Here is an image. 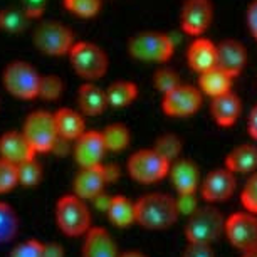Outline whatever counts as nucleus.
Returning <instances> with one entry per match:
<instances>
[{
  "label": "nucleus",
  "mask_w": 257,
  "mask_h": 257,
  "mask_svg": "<svg viewBox=\"0 0 257 257\" xmlns=\"http://www.w3.org/2000/svg\"><path fill=\"white\" fill-rule=\"evenodd\" d=\"M240 113H242V101L232 91L217 96V98H212L210 101V114L213 121L219 126H222V128H229V126L235 124Z\"/></svg>",
  "instance_id": "obj_20"
},
{
  "label": "nucleus",
  "mask_w": 257,
  "mask_h": 257,
  "mask_svg": "<svg viewBox=\"0 0 257 257\" xmlns=\"http://www.w3.org/2000/svg\"><path fill=\"white\" fill-rule=\"evenodd\" d=\"M22 135L36 153H46L54 150L57 140H59L56 132L54 114L44 109L34 111L24 121Z\"/></svg>",
  "instance_id": "obj_7"
},
{
  "label": "nucleus",
  "mask_w": 257,
  "mask_h": 257,
  "mask_svg": "<svg viewBox=\"0 0 257 257\" xmlns=\"http://www.w3.org/2000/svg\"><path fill=\"white\" fill-rule=\"evenodd\" d=\"M106 147L101 132H84L76 140L74 157L81 168L98 167L103 163Z\"/></svg>",
  "instance_id": "obj_16"
},
{
  "label": "nucleus",
  "mask_w": 257,
  "mask_h": 257,
  "mask_svg": "<svg viewBox=\"0 0 257 257\" xmlns=\"http://www.w3.org/2000/svg\"><path fill=\"white\" fill-rule=\"evenodd\" d=\"M195 195H197V193H195ZM195 195H178V198H175L178 213H185V215H190V213L195 210V208L198 207L197 200H195Z\"/></svg>",
  "instance_id": "obj_41"
},
{
  "label": "nucleus",
  "mask_w": 257,
  "mask_h": 257,
  "mask_svg": "<svg viewBox=\"0 0 257 257\" xmlns=\"http://www.w3.org/2000/svg\"><path fill=\"white\" fill-rule=\"evenodd\" d=\"M62 91H64V84H62L61 77L54 74L41 76L37 98H42L46 101H56L62 96Z\"/></svg>",
  "instance_id": "obj_32"
},
{
  "label": "nucleus",
  "mask_w": 257,
  "mask_h": 257,
  "mask_svg": "<svg viewBox=\"0 0 257 257\" xmlns=\"http://www.w3.org/2000/svg\"><path fill=\"white\" fill-rule=\"evenodd\" d=\"M237 188V178L232 172L224 168L212 170L200 182V195L208 205L227 202Z\"/></svg>",
  "instance_id": "obj_13"
},
{
  "label": "nucleus",
  "mask_w": 257,
  "mask_h": 257,
  "mask_svg": "<svg viewBox=\"0 0 257 257\" xmlns=\"http://www.w3.org/2000/svg\"><path fill=\"white\" fill-rule=\"evenodd\" d=\"M247 132H249L250 138L257 142V103L249 113V121H247Z\"/></svg>",
  "instance_id": "obj_43"
},
{
  "label": "nucleus",
  "mask_w": 257,
  "mask_h": 257,
  "mask_svg": "<svg viewBox=\"0 0 257 257\" xmlns=\"http://www.w3.org/2000/svg\"><path fill=\"white\" fill-rule=\"evenodd\" d=\"M66 11L77 17L91 19L98 16L101 11V0H62Z\"/></svg>",
  "instance_id": "obj_34"
},
{
  "label": "nucleus",
  "mask_w": 257,
  "mask_h": 257,
  "mask_svg": "<svg viewBox=\"0 0 257 257\" xmlns=\"http://www.w3.org/2000/svg\"><path fill=\"white\" fill-rule=\"evenodd\" d=\"M0 158L19 167L36 158V152L29 145L22 132H7L0 137Z\"/></svg>",
  "instance_id": "obj_18"
},
{
  "label": "nucleus",
  "mask_w": 257,
  "mask_h": 257,
  "mask_svg": "<svg viewBox=\"0 0 257 257\" xmlns=\"http://www.w3.org/2000/svg\"><path fill=\"white\" fill-rule=\"evenodd\" d=\"M217 61L215 66L227 72L232 79L244 71L247 64V49L237 39H224L219 44H215Z\"/></svg>",
  "instance_id": "obj_15"
},
{
  "label": "nucleus",
  "mask_w": 257,
  "mask_h": 257,
  "mask_svg": "<svg viewBox=\"0 0 257 257\" xmlns=\"http://www.w3.org/2000/svg\"><path fill=\"white\" fill-rule=\"evenodd\" d=\"M153 82H155V88H157L162 94H167L182 84L178 72L173 71L172 67H160V69L155 72Z\"/></svg>",
  "instance_id": "obj_35"
},
{
  "label": "nucleus",
  "mask_w": 257,
  "mask_h": 257,
  "mask_svg": "<svg viewBox=\"0 0 257 257\" xmlns=\"http://www.w3.org/2000/svg\"><path fill=\"white\" fill-rule=\"evenodd\" d=\"M215 61H217L215 44L212 41H208V39L198 37L188 46L187 62L192 71L202 74V72L215 67Z\"/></svg>",
  "instance_id": "obj_21"
},
{
  "label": "nucleus",
  "mask_w": 257,
  "mask_h": 257,
  "mask_svg": "<svg viewBox=\"0 0 257 257\" xmlns=\"http://www.w3.org/2000/svg\"><path fill=\"white\" fill-rule=\"evenodd\" d=\"M245 19H247V26H249L250 34L257 41V0H252L249 4L247 12H245Z\"/></svg>",
  "instance_id": "obj_42"
},
{
  "label": "nucleus",
  "mask_w": 257,
  "mask_h": 257,
  "mask_svg": "<svg viewBox=\"0 0 257 257\" xmlns=\"http://www.w3.org/2000/svg\"><path fill=\"white\" fill-rule=\"evenodd\" d=\"M19 183L22 187H36L42 180V167L36 158L17 167Z\"/></svg>",
  "instance_id": "obj_33"
},
{
  "label": "nucleus",
  "mask_w": 257,
  "mask_h": 257,
  "mask_svg": "<svg viewBox=\"0 0 257 257\" xmlns=\"http://www.w3.org/2000/svg\"><path fill=\"white\" fill-rule=\"evenodd\" d=\"M153 150L160 157H163L170 163H173L175 160H178V155L182 153V140L173 133H165L155 142Z\"/></svg>",
  "instance_id": "obj_31"
},
{
  "label": "nucleus",
  "mask_w": 257,
  "mask_h": 257,
  "mask_svg": "<svg viewBox=\"0 0 257 257\" xmlns=\"http://www.w3.org/2000/svg\"><path fill=\"white\" fill-rule=\"evenodd\" d=\"M82 242V257H118V245L103 227H91Z\"/></svg>",
  "instance_id": "obj_19"
},
{
  "label": "nucleus",
  "mask_w": 257,
  "mask_h": 257,
  "mask_svg": "<svg viewBox=\"0 0 257 257\" xmlns=\"http://www.w3.org/2000/svg\"><path fill=\"white\" fill-rule=\"evenodd\" d=\"M119 175L116 167H104L103 163L98 167L81 168L74 178V195L81 200H94L104 192L106 183L116 180Z\"/></svg>",
  "instance_id": "obj_11"
},
{
  "label": "nucleus",
  "mask_w": 257,
  "mask_h": 257,
  "mask_svg": "<svg viewBox=\"0 0 257 257\" xmlns=\"http://www.w3.org/2000/svg\"><path fill=\"white\" fill-rule=\"evenodd\" d=\"M29 19L21 7H7L0 11V31L9 34L24 32L29 26Z\"/></svg>",
  "instance_id": "obj_29"
},
{
  "label": "nucleus",
  "mask_w": 257,
  "mask_h": 257,
  "mask_svg": "<svg viewBox=\"0 0 257 257\" xmlns=\"http://www.w3.org/2000/svg\"><path fill=\"white\" fill-rule=\"evenodd\" d=\"M104 93L108 106L114 109H121L130 106L137 99L138 86L132 81H114L113 84L108 86V89H104Z\"/></svg>",
  "instance_id": "obj_27"
},
{
  "label": "nucleus",
  "mask_w": 257,
  "mask_h": 257,
  "mask_svg": "<svg viewBox=\"0 0 257 257\" xmlns=\"http://www.w3.org/2000/svg\"><path fill=\"white\" fill-rule=\"evenodd\" d=\"M19 230V219L16 210L6 202H0V244L11 242Z\"/></svg>",
  "instance_id": "obj_30"
},
{
  "label": "nucleus",
  "mask_w": 257,
  "mask_h": 257,
  "mask_svg": "<svg viewBox=\"0 0 257 257\" xmlns=\"http://www.w3.org/2000/svg\"><path fill=\"white\" fill-rule=\"evenodd\" d=\"M170 165L172 163L160 157L153 148L140 150L128 160V173L135 182L150 185V183L163 180L168 175Z\"/></svg>",
  "instance_id": "obj_8"
},
{
  "label": "nucleus",
  "mask_w": 257,
  "mask_h": 257,
  "mask_svg": "<svg viewBox=\"0 0 257 257\" xmlns=\"http://www.w3.org/2000/svg\"><path fill=\"white\" fill-rule=\"evenodd\" d=\"M203 94L197 86L182 84L170 93L163 94L162 109L165 114L173 116V118H185V116L195 114L202 108Z\"/></svg>",
  "instance_id": "obj_12"
},
{
  "label": "nucleus",
  "mask_w": 257,
  "mask_h": 257,
  "mask_svg": "<svg viewBox=\"0 0 257 257\" xmlns=\"http://www.w3.org/2000/svg\"><path fill=\"white\" fill-rule=\"evenodd\" d=\"M101 137H103L106 152H114V153L126 150L130 147V142H132V135H130L128 126L121 123L108 124L101 132Z\"/></svg>",
  "instance_id": "obj_28"
},
{
  "label": "nucleus",
  "mask_w": 257,
  "mask_h": 257,
  "mask_svg": "<svg viewBox=\"0 0 257 257\" xmlns=\"http://www.w3.org/2000/svg\"><path fill=\"white\" fill-rule=\"evenodd\" d=\"M225 217L215 205L197 207L185 224V237L193 244H207L212 245L220 235H224Z\"/></svg>",
  "instance_id": "obj_2"
},
{
  "label": "nucleus",
  "mask_w": 257,
  "mask_h": 257,
  "mask_svg": "<svg viewBox=\"0 0 257 257\" xmlns=\"http://www.w3.org/2000/svg\"><path fill=\"white\" fill-rule=\"evenodd\" d=\"M224 235L240 252L257 249V215L249 212H235L225 219Z\"/></svg>",
  "instance_id": "obj_10"
},
{
  "label": "nucleus",
  "mask_w": 257,
  "mask_h": 257,
  "mask_svg": "<svg viewBox=\"0 0 257 257\" xmlns=\"http://www.w3.org/2000/svg\"><path fill=\"white\" fill-rule=\"evenodd\" d=\"M182 257H215V254H213L212 245L188 242L187 247L182 252Z\"/></svg>",
  "instance_id": "obj_40"
},
{
  "label": "nucleus",
  "mask_w": 257,
  "mask_h": 257,
  "mask_svg": "<svg viewBox=\"0 0 257 257\" xmlns=\"http://www.w3.org/2000/svg\"><path fill=\"white\" fill-rule=\"evenodd\" d=\"M56 222L62 234L79 237L91 229V212L79 197L64 195L56 205Z\"/></svg>",
  "instance_id": "obj_5"
},
{
  "label": "nucleus",
  "mask_w": 257,
  "mask_h": 257,
  "mask_svg": "<svg viewBox=\"0 0 257 257\" xmlns=\"http://www.w3.org/2000/svg\"><path fill=\"white\" fill-rule=\"evenodd\" d=\"M118 257H147V255L142 254V252H138V250H128V252H124V254H121Z\"/></svg>",
  "instance_id": "obj_45"
},
{
  "label": "nucleus",
  "mask_w": 257,
  "mask_h": 257,
  "mask_svg": "<svg viewBox=\"0 0 257 257\" xmlns=\"http://www.w3.org/2000/svg\"><path fill=\"white\" fill-rule=\"evenodd\" d=\"M242 257H257V249L249 250V252H244V254H242Z\"/></svg>",
  "instance_id": "obj_46"
},
{
  "label": "nucleus",
  "mask_w": 257,
  "mask_h": 257,
  "mask_svg": "<svg viewBox=\"0 0 257 257\" xmlns=\"http://www.w3.org/2000/svg\"><path fill=\"white\" fill-rule=\"evenodd\" d=\"M54 123H56L57 137L64 140V142H76L86 132L82 114L71 108H62L59 111H56Z\"/></svg>",
  "instance_id": "obj_23"
},
{
  "label": "nucleus",
  "mask_w": 257,
  "mask_h": 257,
  "mask_svg": "<svg viewBox=\"0 0 257 257\" xmlns=\"http://www.w3.org/2000/svg\"><path fill=\"white\" fill-rule=\"evenodd\" d=\"M213 19L212 0H183L180 11L182 29L190 36H202Z\"/></svg>",
  "instance_id": "obj_14"
},
{
  "label": "nucleus",
  "mask_w": 257,
  "mask_h": 257,
  "mask_svg": "<svg viewBox=\"0 0 257 257\" xmlns=\"http://www.w3.org/2000/svg\"><path fill=\"white\" fill-rule=\"evenodd\" d=\"M44 257H64V249L59 244H44Z\"/></svg>",
  "instance_id": "obj_44"
},
{
  "label": "nucleus",
  "mask_w": 257,
  "mask_h": 257,
  "mask_svg": "<svg viewBox=\"0 0 257 257\" xmlns=\"http://www.w3.org/2000/svg\"><path fill=\"white\" fill-rule=\"evenodd\" d=\"M128 52L135 59L145 62H167L175 52V42L165 32H138L128 41Z\"/></svg>",
  "instance_id": "obj_3"
},
{
  "label": "nucleus",
  "mask_w": 257,
  "mask_h": 257,
  "mask_svg": "<svg viewBox=\"0 0 257 257\" xmlns=\"http://www.w3.org/2000/svg\"><path fill=\"white\" fill-rule=\"evenodd\" d=\"M240 203L245 212L257 215V170L250 173L240 192Z\"/></svg>",
  "instance_id": "obj_36"
},
{
  "label": "nucleus",
  "mask_w": 257,
  "mask_h": 257,
  "mask_svg": "<svg viewBox=\"0 0 257 257\" xmlns=\"http://www.w3.org/2000/svg\"><path fill=\"white\" fill-rule=\"evenodd\" d=\"M168 175L178 195H195L200 188V170L190 160H175L170 165Z\"/></svg>",
  "instance_id": "obj_17"
},
{
  "label": "nucleus",
  "mask_w": 257,
  "mask_h": 257,
  "mask_svg": "<svg viewBox=\"0 0 257 257\" xmlns=\"http://www.w3.org/2000/svg\"><path fill=\"white\" fill-rule=\"evenodd\" d=\"M19 183L17 167L0 158V193L11 192Z\"/></svg>",
  "instance_id": "obj_37"
},
{
  "label": "nucleus",
  "mask_w": 257,
  "mask_h": 257,
  "mask_svg": "<svg viewBox=\"0 0 257 257\" xmlns=\"http://www.w3.org/2000/svg\"><path fill=\"white\" fill-rule=\"evenodd\" d=\"M232 81L234 79L227 72H224L215 66L200 74V77H198V89H200L202 94L210 96V98H217L220 94L229 93Z\"/></svg>",
  "instance_id": "obj_25"
},
{
  "label": "nucleus",
  "mask_w": 257,
  "mask_h": 257,
  "mask_svg": "<svg viewBox=\"0 0 257 257\" xmlns=\"http://www.w3.org/2000/svg\"><path fill=\"white\" fill-rule=\"evenodd\" d=\"M106 213H108L109 220L116 227H130L137 224V219H135V203L128 197L123 195L109 197Z\"/></svg>",
  "instance_id": "obj_26"
},
{
  "label": "nucleus",
  "mask_w": 257,
  "mask_h": 257,
  "mask_svg": "<svg viewBox=\"0 0 257 257\" xmlns=\"http://www.w3.org/2000/svg\"><path fill=\"white\" fill-rule=\"evenodd\" d=\"M11 257H44V244L36 239H29L14 247Z\"/></svg>",
  "instance_id": "obj_38"
},
{
  "label": "nucleus",
  "mask_w": 257,
  "mask_h": 257,
  "mask_svg": "<svg viewBox=\"0 0 257 257\" xmlns=\"http://www.w3.org/2000/svg\"><path fill=\"white\" fill-rule=\"evenodd\" d=\"M177 200L168 193H147L135 202V219L143 229L163 230L172 227L178 219Z\"/></svg>",
  "instance_id": "obj_1"
},
{
  "label": "nucleus",
  "mask_w": 257,
  "mask_h": 257,
  "mask_svg": "<svg viewBox=\"0 0 257 257\" xmlns=\"http://www.w3.org/2000/svg\"><path fill=\"white\" fill-rule=\"evenodd\" d=\"M4 86L19 99H34L39 93L41 74L26 61H14L4 71Z\"/></svg>",
  "instance_id": "obj_9"
},
{
  "label": "nucleus",
  "mask_w": 257,
  "mask_h": 257,
  "mask_svg": "<svg viewBox=\"0 0 257 257\" xmlns=\"http://www.w3.org/2000/svg\"><path fill=\"white\" fill-rule=\"evenodd\" d=\"M225 168L234 175H250L257 170V147L239 145L225 157Z\"/></svg>",
  "instance_id": "obj_22"
},
{
  "label": "nucleus",
  "mask_w": 257,
  "mask_h": 257,
  "mask_svg": "<svg viewBox=\"0 0 257 257\" xmlns=\"http://www.w3.org/2000/svg\"><path fill=\"white\" fill-rule=\"evenodd\" d=\"M34 44L46 56H66L74 46V34L67 26L57 21H46L34 31Z\"/></svg>",
  "instance_id": "obj_6"
},
{
  "label": "nucleus",
  "mask_w": 257,
  "mask_h": 257,
  "mask_svg": "<svg viewBox=\"0 0 257 257\" xmlns=\"http://www.w3.org/2000/svg\"><path fill=\"white\" fill-rule=\"evenodd\" d=\"M77 104H79L81 114L98 116L104 113V109L108 108L104 89H101L93 82H86L77 91Z\"/></svg>",
  "instance_id": "obj_24"
},
{
  "label": "nucleus",
  "mask_w": 257,
  "mask_h": 257,
  "mask_svg": "<svg viewBox=\"0 0 257 257\" xmlns=\"http://www.w3.org/2000/svg\"><path fill=\"white\" fill-rule=\"evenodd\" d=\"M26 16L29 19H39L42 17L46 7H47V0H21V6Z\"/></svg>",
  "instance_id": "obj_39"
},
{
  "label": "nucleus",
  "mask_w": 257,
  "mask_h": 257,
  "mask_svg": "<svg viewBox=\"0 0 257 257\" xmlns=\"http://www.w3.org/2000/svg\"><path fill=\"white\" fill-rule=\"evenodd\" d=\"M71 66L79 77L86 81L101 79L108 71V56L94 42H74L69 51Z\"/></svg>",
  "instance_id": "obj_4"
}]
</instances>
